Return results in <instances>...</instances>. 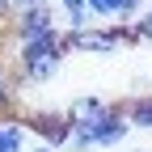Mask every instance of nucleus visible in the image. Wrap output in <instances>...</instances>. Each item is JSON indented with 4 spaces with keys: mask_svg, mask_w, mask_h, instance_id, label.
Masks as SVG:
<instances>
[{
    "mask_svg": "<svg viewBox=\"0 0 152 152\" xmlns=\"http://www.w3.org/2000/svg\"><path fill=\"white\" fill-rule=\"evenodd\" d=\"M127 131H131L127 110L110 102V106L97 114V118H89V123H72V131H68V148H72V152H89V148H118V144L127 140Z\"/></svg>",
    "mask_w": 152,
    "mask_h": 152,
    "instance_id": "obj_1",
    "label": "nucleus"
},
{
    "mask_svg": "<svg viewBox=\"0 0 152 152\" xmlns=\"http://www.w3.org/2000/svg\"><path fill=\"white\" fill-rule=\"evenodd\" d=\"M21 123H26L30 135H38V144L68 148V131H72V123H68L64 110H34V114H26Z\"/></svg>",
    "mask_w": 152,
    "mask_h": 152,
    "instance_id": "obj_2",
    "label": "nucleus"
},
{
    "mask_svg": "<svg viewBox=\"0 0 152 152\" xmlns=\"http://www.w3.org/2000/svg\"><path fill=\"white\" fill-rule=\"evenodd\" d=\"M13 38H26V34H42V30H55V4L51 0H30V4L13 9Z\"/></svg>",
    "mask_w": 152,
    "mask_h": 152,
    "instance_id": "obj_3",
    "label": "nucleus"
},
{
    "mask_svg": "<svg viewBox=\"0 0 152 152\" xmlns=\"http://www.w3.org/2000/svg\"><path fill=\"white\" fill-rule=\"evenodd\" d=\"M38 55H68V42H64V30H42V34H26L17 38V64H30Z\"/></svg>",
    "mask_w": 152,
    "mask_h": 152,
    "instance_id": "obj_4",
    "label": "nucleus"
},
{
    "mask_svg": "<svg viewBox=\"0 0 152 152\" xmlns=\"http://www.w3.org/2000/svg\"><path fill=\"white\" fill-rule=\"evenodd\" d=\"M59 64H64V55H38V59L17 64V68H21V80H26V85H47L51 76L59 72Z\"/></svg>",
    "mask_w": 152,
    "mask_h": 152,
    "instance_id": "obj_5",
    "label": "nucleus"
},
{
    "mask_svg": "<svg viewBox=\"0 0 152 152\" xmlns=\"http://www.w3.org/2000/svg\"><path fill=\"white\" fill-rule=\"evenodd\" d=\"M30 131H26V123L21 118H4L0 114V152H26L30 144Z\"/></svg>",
    "mask_w": 152,
    "mask_h": 152,
    "instance_id": "obj_6",
    "label": "nucleus"
},
{
    "mask_svg": "<svg viewBox=\"0 0 152 152\" xmlns=\"http://www.w3.org/2000/svg\"><path fill=\"white\" fill-rule=\"evenodd\" d=\"M106 106H110L106 97H93V93H85V97H72V106H68L64 114H68V123H89V118H97Z\"/></svg>",
    "mask_w": 152,
    "mask_h": 152,
    "instance_id": "obj_7",
    "label": "nucleus"
},
{
    "mask_svg": "<svg viewBox=\"0 0 152 152\" xmlns=\"http://www.w3.org/2000/svg\"><path fill=\"white\" fill-rule=\"evenodd\" d=\"M59 13H64V21L68 30H80L93 21V13H89V0H59Z\"/></svg>",
    "mask_w": 152,
    "mask_h": 152,
    "instance_id": "obj_8",
    "label": "nucleus"
},
{
    "mask_svg": "<svg viewBox=\"0 0 152 152\" xmlns=\"http://www.w3.org/2000/svg\"><path fill=\"white\" fill-rule=\"evenodd\" d=\"M123 110H127V123H131V127H144V131L152 127V93H144V97H135V102H127Z\"/></svg>",
    "mask_w": 152,
    "mask_h": 152,
    "instance_id": "obj_9",
    "label": "nucleus"
},
{
    "mask_svg": "<svg viewBox=\"0 0 152 152\" xmlns=\"http://www.w3.org/2000/svg\"><path fill=\"white\" fill-rule=\"evenodd\" d=\"M13 106V76L4 72V64H0V110Z\"/></svg>",
    "mask_w": 152,
    "mask_h": 152,
    "instance_id": "obj_10",
    "label": "nucleus"
},
{
    "mask_svg": "<svg viewBox=\"0 0 152 152\" xmlns=\"http://www.w3.org/2000/svg\"><path fill=\"white\" fill-rule=\"evenodd\" d=\"M131 26H135V34H140V42H152V9H148V13H140V17H135V21H131Z\"/></svg>",
    "mask_w": 152,
    "mask_h": 152,
    "instance_id": "obj_11",
    "label": "nucleus"
},
{
    "mask_svg": "<svg viewBox=\"0 0 152 152\" xmlns=\"http://www.w3.org/2000/svg\"><path fill=\"white\" fill-rule=\"evenodd\" d=\"M26 152H59V148H51V144H34V148H26Z\"/></svg>",
    "mask_w": 152,
    "mask_h": 152,
    "instance_id": "obj_12",
    "label": "nucleus"
},
{
    "mask_svg": "<svg viewBox=\"0 0 152 152\" xmlns=\"http://www.w3.org/2000/svg\"><path fill=\"white\" fill-rule=\"evenodd\" d=\"M148 9H152V4H148Z\"/></svg>",
    "mask_w": 152,
    "mask_h": 152,
    "instance_id": "obj_13",
    "label": "nucleus"
}]
</instances>
